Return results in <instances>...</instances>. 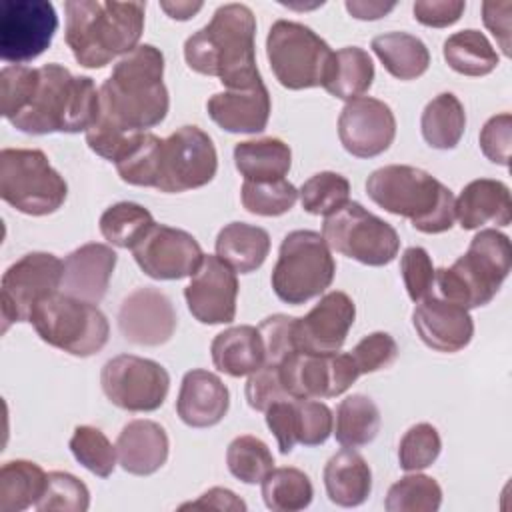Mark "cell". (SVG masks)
<instances>
[{"label": "cell", "mask_w": 512, "mask_h": 512, "mask_svg": "<svg viewBox=\"0 0 512 512\" xmlns=\"http://www.w3.org/2000/svg\"><path fill=\"white\" fill-rule=\"evenodd\" d=\"M354 318L356 306L346 292H326L306 316L296 318L294 336L298 350L310 354L340 352Z\"/></svg>", "instance_id": "obj_21"}, {"label": "cell", "mask_w": 512, "mask_h": 512, "mask_svg": "<svg viewBox=\"0 0 512 512\" xmlns=\"http://www.w3.org/2000/svg\"><path fill=\"white\" fill-rule=\"evenodd\" d=\"M202 6V2H160V8L174 20H190Z\"/></svg>", "instance_id": "obj_59"}, {"label": "cell", "mask_w": 512, "mask_h": 512, "mask_svg": "<svg viewBox=\"0 0 512 512\" xmlns=\"http://www.w3.org/2000/svg\"><path fill=\"white\" fill-rule=\"evenodd\" d=\"M420 130L428 146L436 150H452L464 136L466 112L452 92L436 94L422 110Z\"/></svg>", "instance_id": "obj_34"}, {"label": "cell", "mask_w": 512, "mask_h": 512, "mask_svg": "<svg viewBox=\"0 0 512 512\" xmlns=\"http://www.w3.org/2000/svg\"><path fill=\"white\" fill-rule=\"evenodd\" d=\"M116 452L120 466L128 474L150 476L158 472L168 460V434L154 420H130L118 434Z\"/></svg>", "instance_id": "obj_26"}, {"label": "cell", "mask_w": 512, "mask_h": 512, "mask_svg": "<svg viewBox=\"0 0 512 512\" xmlns=\"http://www.w3.org/2000/svg\"><path fill=\"white\" fill-rule=\"evenodd\" d=\"M64 262L50 252H28L6 268L0 284L2 332L16 322H28L44 298L60 292Z\"/></svg>", "instance_id": "obj_13"}, {"label": "cell", "mask_w": 512, "mask_h": 512, "mask_svg": "<svg viewBox=\"0 0 512 512\" xmlns=\"http://www.w3.org/2000/svg\"><path fill=\"white\" fill-rule=\"evenodd\" d=\"M230 408V392L214 372L194 368L184 374L176 412L190 428H210L222 422Z\"/></svg>", "instance_id": "obj_24"}, {"label": "cell", "mask_w": 512, "mask_h": 512, "mask_svg": "<svg viewBox=\"0 0 512 512\" xmlns=\"http://www.w3.org/2000/svg\"><path fill=\"white\" fill-rule=\"evenodd\" d=\"M280 374L290 398H334L360 376L350 352L310 354L300 350L280 364Z\"/></svg>", "instance_id": "obj_16"}, {"label": "cell", "mask_w": 512, "mask_h": 512, "mask_svg": "<svg viewBox=\"0 0 512 512\" xmlns=\"http://www.w3.org/2000/svg\"><path fill=\"white\" fill-rule=\"evenodd\" d=\"M266 56L276 80L288 90L322 86L334 52L312 28L276 20L266 36Z\"/></svg>", "instance_id": "obj_10"}, {"label": "cell", "mask_w": 512, "mask_h": 512, "mask_svg": "<svg viewBox=\"0 0 512 512\" xmlns=\"http://www.w3.org/2000/svg\"><path fill=\"white\" fill-rule=\"evenodd\" d=\"M374 82V62L364 48L344 46L334 52L322 88L340 100H354L368 92Z\"/></svg>", "instance_id": "obj_33"}, {"label": "cell", "mask_w": 512, "mask_h": 512, "mask_svg": "<svg viewBox=\"0 0 512 512\" xmlns=\"http://www.w3.org/2000/svg\"><path fill=\"white\" fill-rule=\"evenodd\" d=\"M466 10V2L462 0H418L412 4L414 18L432 28H446L460 20Z\"/></svg>", "instance_id": "obj_55"}, {"label": "cell", "mask_w": 512, "mask_h": 512, "mask_svg": "<svg viewBox=\"0 0 512 512\" xmlns=\"http://www.w3.org/2000/svg\"><path fill=\"white\" fill-rule=\"evenodd\" d=\"M90 506L88 486L70 472H48L42 498L36 502L40 512H86Z\"/></svg>", "instance_id": "obj_45"}, {"label": "cell", "mask_w": 512, "mask_h": 512, "mask_svg": "<svg viewBox=\"0 0 512 512\" xmlns=\"http://www.w3.org/2000/svg\"><path fill=\"white\" fill-rule=\"evenodd\" d=\"M66 44L84 68H104L138 46L144 32L146 2L68 0Z\"/></svg>", "instance_id": "obj_3"}, {"label": "cell", "mask_w": 512, "mask_h": 512, "mask_svg": "<svg viewBox=\"0 0 512 512\" xmlns=\"http://www.w3.org/2000/svg\"><path fill=\"white\" fill-rule=\"evenodd\" d=\"M58 30V14L48 0H6L0 8V56L12 64L38 58Z\"/></svg>", "instance_id": "obj_15"}, {"label": "cell", "mask_w": 512, "mask_h": 512, "mask_svg": "<svg viewBox=\"0 0 512 512\" xmlns=\"http://www.w3.org/2000/svg\"><path fill=\"white\" fill-rule=\"evenodd\" d=\"M512 268L510 238L496 228L480 230L466 254L452 266L438 268L434 284L440 296L470 310L486 306L500 290Z\"/></svg>", "instance_id": "obj_6"}, {"label": "cell", "mask_w": 512, "mask_h": 512, "mask_svg": "<svg viewBox=\"0 0 512 512\" xmlns=\"http://www.w3.org/2000/svg\"><path fill=\"white\" fill-rule=\"evenodd\" d=\"M396 136L392 108L372 96L348 100L338 116V138L356 158H374L390 148Z\"/></svg>", "instance_id": "obj_18"}, {"label": "cell", "mask_w": 512, "mask_h": 512, "mask_svg": "<svg viewBox=\"0 0 512 512\" xmlns=\"http://www.w3.org/2000/svg\"><path fill=\"white\" fill-rule=\"evenodd\" d=\"M256 16L246 4L230 2L184 42L186 64L204 76H216L226 90H250L262 82L256 66Z\"/></svg>", "instance_id": "obj_2"}, {"label": "cell", "mask_w": 512, "mask_h": 512, "mask_svg": "<svg viewBox=\"0 0 512 512\" xmlns=\"http://www.w3.org/2000/svg\"><path fill=\"white\" fill-rule=\"evenodd\" d=\"M234 166L250 182L280 180L290 172L292 150L280 138L244 140L234 146Z\"/></svg>", "instance_id": "obj_31"}, {"label": "cell", "mask_w": 512, "mask_h": 512, "mask_svg": "<svg viewBox=\"0 0 512 512\" xmlns=\"http://www.w3.org/2000/svg\"><path fill=\"white\" fill-rule=\"evenodd\" d=\"M180 510H226V512H244L246 504L244 500H240L232 490L222 488V486H214L210 490H206L198 500L194 502H186L180 506Z\"/></svg>", "instance_id": "obj_57"}, {"label": "cell", "mask_w": 512, "mask_h": 512, "mask_svg": "<svg viewBox=\"0 0 512 512\" xmlns=\"http://www.w3.org/2000/svg\"><path fill=\"white\" fill-rule=\"evenodd\" d=\"M358 372L372 374L392 366L398 358V344L388 332H372L350 350Z\"/></svg>", "instance_id": "obj_51"}, {"label": "cell", "mask_w": 512, "mask_h": 512, "mask_svg": "<svg viewBox=\"0 0 512 512\" xmlns=\"http://www.w3.org/2000/svg\"><path fill=\"white\" fill-rule=\"evenodd\" d=\"M242 206L256 216H282L298 200V190L286 178L268 182L244 180L240 188Z\"/></svg>", "instance_id": "obj_44"}, {"label": "cell", "mask_w": 512, "mask_h": 512, "mask_svg": "<svg viewBox=\"0 0 512 512\" xmlns=\"http://www.w3.org/2000/svg\"><path fill=\"white\" fill-rule=\"evenodd\" d=\"M118 254L108 244L88 242L64 258L60 292L98 304L108 290Z\"/></svg>", "instance_id": "obj_23"}, {"label": "cell", "mask_w": 512, "mask_h": 512, "mask_svg": "<svg viewBox=\"0 0 512 512\" xmlns=\"http://www.w3.org/2000/svg\"><path fill=\"white\" fill-rule=\"evenodd\" d=\"M324 488L336 506H360L372 492V470L362 454L354 448H344L328 458L324 466Z\"/></svg>", "instance_id": "obj_28"}, {"label": "cell", "mask_w": 512, "mask_h": 512, "mask_svg": "<svg viewBox=\"0 0 512 512\" xmlns=\"http://www.w3.org/2000/svg\"><path fill=\"white\" fill-rule=\"evenodd\" d=\"M366 192L374 204L408 218L424 234H442L456 220L452 190L416 166L388 164L374 170L366 180Z\"/></svg>", "instance_id": "obj_5"}, {"label": "cell", "mask_w": 512, "mask_h": 512, "mask_svg": "<svg viewBox=\"0 0 512 512\" xmlns=\"http://www.w3.org/2000/svg\"><path fill=\"white\" fill-rule=\"evenodd\" d=\"M266 426L274 434L282 454H290L296 444L294 430V398H284L270 404L266 410Z\"/></svg>", "instance_id": "obj_54"}, {"label": "cell", "mask_w": 512, "mask_h": 512, "mask_svg": "<svg viewBox=\"0 0 512 512\" xmlns=\"http://www.w3.org/2000/svg\"><path fill=\"white\" fill-rule=\"evenodd\" d=\"M446 64L462 76H486L498 66V54L490 40L474 28L454 32L444 40Z\"/></svg>", "instance_id": "obj_36"}, {"label": "cell", "mask_w": 512, "mask_h": 512, "mask_svg": "<svg viewBox=\"0 0 512 512\" xmlns=\"http://www.w3.org/2000/svg\"><path fill=\"white\" fill-rule=\"evenodd\" d=\"M454 212L462 230H476L484 224L508 226L512 222L510 188L500 180L476 178L454 200Z\"/></svg>", "instance_id": "obj_27"}, {"label": "cell", "mask_w": 512, "mask_h": 512, "mask_svg": "<svg viewBox=\"0 0 512 512\" xmlns=\"http://www.w3.org/2000/svg\"><path fill=\"white\" fill-rule=\"evenodd\" d=\"M302 208L314 216H330L350 202V182L346 176L324 170L310 176L298 190Z\"/></svg>", "instance_id": "obj_41"}, {"label": "cell", "mask_w": 512, "mask_h": 512, "mask_svg": "<svg viewBox=\"0 0 512 512\" xmlns=\"http://www.w3.org/2000/svg\"><path fill=\"white\" fill-rule=\"evenodd\" d=\"M226 464L234 478L244 484H256L274 468V456L264 440L242 434L228 444Z\"/></svg>", "instance_id": "obj_42"}, {"label": "cell", "mask_w": 512, "mask_h": 512, "mask_svg": "<svg viewBox=\"0 0 512 512\" xmlns=\"http://www.w3.org/2000/svg\"><path fill=\"white\" fill-rule=\"evenodd\" d=\"M70 452L86 470L100 478H108L118 460L116 446L106 438V434L94 426H76L70 438Z\"/></svg>", "instance_id": "obj_43"}, {"label": "cell", "mask_w": 512, "mask_h": 512, "mask_svg": "<svg viewBox=\"0 0 512 512\" xmlns=\"http://www.w3.org/2000/svg\"><path fill=\"white\" fill-rule=\"evenodd\" d=\"M132 256L140 270L154 280L192 276L204 260V252L190 232L166 224H154L132 248Z\"/></svg>", "instance_id": "obj_17"}, {"label": "cell", "mask_w": 512, "mask_h": 512, "mask_svg": "<svg viewBox=\"0 0 512 512\" xmlns=\"http://www.w3.org/2000/svg\"><path fill=\"white\" fill-rule=\"evenodd\" d=\"M178 326L172 300L152 286L132 290L120 304L118 328L120 334L136 346L166 344Z\"/></svg>", "instance_id": "obj_20"}, {"label": "cell", "mask_w": 512, "mask_h": 512, "mask_svg": "<svg viewBox=\"0 0 512 512\" xmlns=\"http://www.w3.org/2000/svg\"><path fill=\"white\" fill-rule=\"evenodd\" d=\"M294 316L274 314L260 322L258 332L264 344V356L268 364H282L290 354L298 352L296 336H294Z\"/></svg>", "instance_id": "obj_50"}, {"label": "cell", "mask_w": 512, "mask_h": 512, "mask_svg": "<svg viewBox=\"0 0 512 512\" xmlns=\"http://www.w3.org/2000/svg\"><path fill=\"white\" fill-rule=\"evenodd\" d=\"M248 406L252 410L264 412L270 404L290 398L284 382H282V374H280V366L278 364H268L264 362L256 372H252L248 376L246 388H244Z\"/></svg>", "instance_id": "obj_52"}, {"label": "cell", "mask_w": 512, "mask_h": 512, "mask_svg": "<svg viewBox=\"0 0 512 512\" xmlns=\"http://www.w3.org/2000/svg\"><path fill=\"white\" fill-rule=\"evenodd\" d=\"M334 428L332 410L318 398H294V430L296 442L304 446H320Z\"/></svg>", "instance_id": "obj_47"}, {"label": "cell", "mask_w": 512, "mask_h": 512, "mask_svg": "<svg viewBox=\"0 0 512 512\" xmlns=\"http://www.w3.org/2000/svg\"><path fill=\"white\" fill-rule=\"evenodd\" d=\"M442 450V438L438 430L428 422L410 426L400 438L398 462L406 472H418L432 466Z\"/></svg>", "instance_id": "obj_46"}, {"label": "cell", "mask_w": 512, "mask_h": 512, "mask_svg": "<svg viewBox=\"0 0 512 512\" xmlns=\"http://www.w3.org/2000/svg\"><path fill=\"white\" fill-rule=\"evenodd\" d=\"M28 322L46 344L78 358L100 352L110 334L108 320L96 304L64 292L38 302Z\"/></svg>", "instance_id": "obj_7"}, {"label": "cell", "mask_w": 512, "mask_h": 512, "mask_svg": "<svg viewBox=\"0 0 512 512\" xmlns=\"http://www.w3.org/2000/svg\"><path fill=\"white\" fill-rule=\"evenodd\" d=\"M510 136H512V114L502 112L486 120L480 130V150L482 154L500 166L510 164Z\"/></svg>", "instance_id": "obj_53"}, {"label": "cell", "mask_w": 512, "mask_h": 512, "mask_svg": "<svg viewBox=\"0 0 512 512\" xmlns=\"http://www.w3.org/2000/svg\"><path fill=\"white\" fill-rule=\"evenodd\" d=\"M442 504L440 484L426 474L402 476L388 488L384 508L388 512H436Z\"/></svg>", "instance_id": "obj_40"}, {"label": "cell", "mask_w": 512, "mask_h": 512, "mask_svg": "<svg viewBox=\"0 0 512 512\" xmlns=\"http://www.w3.org/2000/svg\"><path fill=\"white\" fill-rule=\"evenodd\" d=\"M322 238L330 250L366 266H386L400 250L394 226L368 212L360 202H348L326 216Z\"/></svg>", "instance_id": "obj_11"}, {"label": "cell", "mask_w": 512, "mask_h": 512, "mask_svg": "<svg viewBox=\"0 0 512 512\" xmlns=\"http://www.w3.org/2000/svg\"><path fill=\"white\" fill-rule=\"evenodd\" d=\"M412 324L428 348L444 354L460 352L474 336V322L468 310L434 294L416 302Z\"/></svg>", "instance_id": "obj_22"}, {"label": "cell", "mask_w": 512, "mask_h": 512, "mask_svg": "<svg viewBox=\"0 0 512 512\" xmlns=\"http://www.w3.org/2000/svg\"><path fill=\"white\" fill-rule=\"evenodd\" d=\"M208 116L226 132L258 134L266 128L272 102L264 84L250 90L216 92L206 102Z\"/></svg>", "instance_id": "obj_25"}, {"label": "cell", "mask_w": 512, "mask_h": 512, "mask_svg": "<svg viewBox=\"0 0 512 512\" xmlns=\"http://www.w3.org/2000/svg\"><path fill=\"white\" fill-rule=\"evenodd\" d=\"M336 262L320 232L294 230L280 244L270 282L274 294L292 306L320 296L334 280Z\"/></svg>", "instance_id": "obj_8"}, {"label": "cell", "mask_w": 512, "mask_h": 512, "mask_svg": "<svg viewBox=\"0 0 512 512\" xmlns=\"http://www.w3.org/2000/svg\"><path fill=\"white\" fill-rule=\"evenodd\" d=\"M0 196L6 204L28 216L56 212L68 184L38 148H4L0 152Z\"/></svg>", "instance_id": "obj_9"}, {"label": "cell", "mask_w": 512, "mask_h": 512, "mask_svg": "<svg viewBox=\"0 0 512 512\" xmlns=\"http://www.w3.org/2000/svg\"><path fill=\"white\" fill-rule=\"evenodd\" d=\"M380 430V410L372 398L350 394L340 400L334 418V436L346 448L370 444Z\"/></svg>", "instance_id": "obj_37"}, {"label": "cell", "mask_w": 512, "mask_h": 512, "mask_svg": "<svg viewBox=\"0 0 512 512\" xmlns=\"http://www.w3.org/2000/svg\"><path fill=\"white\" fill-rule=\"evenodd\" d=\"M400 272L412 302H420L432 294L434 266L430 254L422 246H410L400 256Z\"/></svg>", "instance_id": "obj_49"}, {"label": "cell", "mask_w": 512, "mask_h": 512, "mask_svg": "<svg viewBox=\"0 0 512 512\" xmlns=\"http://www.w3.org/2000/svg\"><path fill=\"white\" fill-rule=\"evenodd\" d=\"M218 170V154L212 138L198 126H180L162 138L156 162L154 188L178 194L206 186Z\"/></svg>", "instance_id": "obj_12"}, {"label": "cell", "mask_w": 512, "mask_h": 512, "mask_svg": "<svg viewBox=\"0 0 512 512\" xmlns=\"http://www.w3.org/2000/svg\"><path fill=\"white\" fill-rule=\"evenodd\" d=\"M38 78V68L12 64L0 72V112L6 120L18 116L28 104L34 84Z\"/></svg>", "instance_id": "obj_48"}, {"label": "cell", "mask_w": 512, "mask_h": 512, "mask_svg": "<svg viewBox=\"0 0 512 512\" xmlns=\"http://www.w3.org/2000/svg\"><path fill=\"white\" fill-rule=\"evenodd\" d=\"M210 354L214 366L232 378L250 376L266 362L262 336L258 328L250 324L232 326L216 334L210 344Z\"/></svg>", "instance_id": "obj_29"}, {"label": "cell", "mask_w": 512, "mask_h": 512, "mask_svg": "<svg viewBox=\"0 0 512 512\" xmlns=\"http://www.w3.org/2000/svg\"><path fill=\"white\" fill-rule=\"evenodd\" d=\"M216 256L234 272L248 274L258 270L268 252L270 236L264 228L248 222H230L216 236Z\"/></svg>", "instance_id": "obj_30"}, {"label": "cell", "mask_w": 512, "mask_h": 512, "mask_svg": "<svg viewBox=\"0 0 512 512\" xmlns=\"http://www.w3.org/2000/svg\"><path fill=\"white\" fill-rule=\"evenodd\" d=\"M154 224L150 210L136 202H116L100 216V232L116 248L132 250Z\"/></svg>", "instance_id": "obj_39"}, {"label": "cell", "mask_w": 512, "mask_h": 512, "mask_svg": "<svg viewBox=\"0 0 512 512\" xmlns=\"http://www.w3.org/2000/svg\"><path fill=\"white\" fill-rule=\"evenodd\" d=\"M346 10L358 20H378L394 10V2H366V0H348Z\"/></svg>", "instance_id": "obj_58"}, {"label": "cell", "mask_w": 512, "mask_h": 512, "mask_svg": "<svg viewBox=\"0 0 512 512\" xmlns=\"http://www.w3.org/2000/svg\"><path fill=\"white\" fill-rule=\"evenodd\" d=\"M100 384L114 406L128 412H154L168 396L170 374L156 360L118 354L102 366Z\"/></svg>", "instance_id": "obj_14"}, {"label": "cell", "mask_w": 512, "mask_h": 512, "mask_svg": "<svg viewBox=\"0 0 512 512\" xmlns=\"http://www.w3.org/2000/svg\"><path fill=\"white\" fill-rule=\"evenodd\" d=\"M510 12H512L510 0L482 2V20L486 28L494 34L504 56H510Z\"/></svg>", "instance_id": "obj_56"}, {"label": "cell", "mask_w": 512, "mask_h": 512, "mask_svg": "<svg viewBox=\"0 0 512 512\" xmlns=\"http://www.w3.org/2000/svg\"><path fill=\"white\" fill-rule=\"evenodd\" d=\"M100 90L90 76H74L62 64L38 68L32 96L24 110L8 120L16 130L32 136L52 132H86L98 120Z\"/></svg>", "instance_id": "obj_4"}, {"label": "cell", "mask_w": 512, "mask_h": 512, "mask_svg": "<svg viewBox=\"0 0 512 512\" xmlns=\"http://www.w3.org/2000/svg\"><path fill=\"white\" fill-rule=\"evenodd\" d=\"M48 474L30 460H10L0 468V512H22L42 498Z\"/></svg>", "instance_id": "obj_35"}, {"label": "cell", "mask_w": 512, "mask_h": 512, "mask_svg": "<svg viewBox=\"0 0 512 512\" xmlns=\"http://www.w3.org/2000/svg\"><path fill=\"white\" fill-rule=\"evenodd\" d=\"M372 50L382 66L398 80L420 78L430 66L426 44L408 32H386L372 38Z\"/></svg>", "instance_id": "obj_32"}, {"label": "cell", "mask_w": 512, "mask_h": 512, "mask_svg": "<svg viewBox=\"0 0 512 512\" xmlns=\"http://www.w3.org/2000/svg\"><path fill=\"white\" fill-rule=\"evenodd\" d=\"M190 314L202 324H228L236 318L238 278L218 256H204L184 288Z\"/></svg>", "instance_id": "obj_19"}, {"label": "cell", "mask_w": 512, "mask_h": 512, "mask_svg": "<svg viewBox=\"0 0 512 512\" xmlns=\"http://www.w3.org/2000/svg\"><path fill=\"white\" fill-rule=\"evenodd\" d=\"M262 498L272 512H298L310 506L314 488L306 472L294 466L272 468L262 478Z\"/></svg>", "instance_id": "obj_38"}, {"label": "cell", "mask_w": 512, "mask_h": 512, "mask_svg": "<svg viewBox=\"0 0 512 512\" xmlns=\"http://www.w3.org/2000/svg\"><path fill=\"white\" fill-rule=\"evenodd\" d=\"M164 54L154 44H138L122 56L100 90V114L86 130V144L116 162L130 138L158 126L170 108L164 86Z\"/></svg>", "instance_id": "obj_1"}]
</instances>
